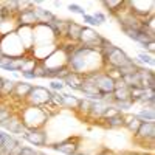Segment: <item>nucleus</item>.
Returning <instances> with one entry per match:
<instances>
[{
	"label": "nucleus",
	"mask_w": 155,
	"mask_h": 155,
	"mask_svg": "<svg viewBox=\"0 0 155 155\" xmlns=\"http://www.w3.org/2000/svg\"><path fill=\"white\" fill-rule=\"evenodd\" d=\"M48 88H50L53 93H61V92H64L65 85H64V82H62V81H59V79H50Z\"/></svg>",
	"instance_id": "30"
},
{
	"label": "nucleus",
	"mask_w": 155,
	"mask_h": 155,
	"mask_svg": "<svg viewBox=\"0 0 155 155\" xmlns=\"http://www.w3.org/2000/svg\"><path fill=\"white\" fill-rule=\"evenodd\" d=\"M33 88V84H30L28 81H16V85H14V90H12V98H16L22 102H25L27 96L30 95Z\"/></svg>",
	"instance_id": "13"
},
{
	"label": "nucleus",
	"mask_w": 155,
	"mask_h": 155,
	"mask_svg": "<svg viewBox=\"0 0 155 155\" xmlns=\"http://www.w3.org/2000/svg\"><path fill=\"white\" fill-rule=\"evenodd\" d=\"M0 129L9 132L11 135H23L25 132H27V129H25L19 113H12L8 120H5L3 123H0Z\"/></svg>",
	"instance_id": "10"
},
{
	"label": "nucleus",
	"mask_w": 155,
	"mask_h": 155,
	"mask_svg": "<svg viewBox=\"0 0 155 155\" xmlns=\"http://www.w3.org/2000/svg\"><path fill=\"white\" fill-rule=\"evenodd\" d=\"M51 95H53V92H51L50 88L41 87V85H33L30 95L25 99V104L45 109L48 104H51Z\"/></svg>",
	"instance_id": "5"
},
{
	"label": "nucleus",
	"mask_w": 155,
	"mask_h": 155,
	"mask_svg": "<svg viewBox=\"0 0 155 155\" xmlns=\"http://www.w3.org/2000/svg\"><path fill=\"white\" fill-rule=\"evenodd\" d=\"M17 155H37V150H34V149H31V147H20V152L17 153Z\"/></svg>",
	"instance_id": "37"
},
{
	"label": "nucleus",
	"mask_w": 155,
	"mask_h": 155,
	"mask_svg": "<svg viewBox=\"0 0 155 155\" xmlns=\"http://www.w3.org/2000/svg\"><path fill=\"white\" fill-rule=\"evenodd\" d=\"M137 58H138V61L143 64V67H153L155 65V61H153V56L152 54H149V53H144V51H141V53H138L137 54Z\"/></svg>",
	"instance_id": "28"
},
{
	"label": "nucleus",
	"mask_w": 155,
	"mask_h": 155,
	"mask_svg": "<svg viewBox=\"0 0 155 155\" xmlns=\"http://www.w3.org/2000/svg\"><path fill=\"white\" fill-rule=\"evenodd\" d=\"M130 62V58H129V54L126 53V51L120 47H113V50L110 51V54L106 58L104 64L107 67H112V68H121L124 65H127V64Z\"/></svg>",
	"instance_id": "8"
},
{
	"label": "nucleus",
	"mask_w": 155,
	"mask_h": 155,
	"mask_svg": "<svg viewBox=\"0 0 155 155\" xmlns=\"http://www.w3.org/2000/svg\"><path fill=\"white\" fill-rule=\"evenodd\" d=\"M67 9H68L70 12H73V14H79V16H84V14H87V12H85V9H84L81 5H78V3H70V5L67 6Z\"/></svg>",
	"instance_id": "33"
},
{
	"label": "nucleus",
	"mask_w": 155,
	"mask_h": 155,
	"mask_svg": "<svg viewBox=\"0 0 155 155\" xmlns=\"http://www.w3.org/2000/svg\"><path fill=\"white\" fill-rule=\"evenodd\" d=\"M101 3H102V6L106 8V11H109L112 16H115L116 12L124 6L123 0H104V2H101Z\"/></svg>",
	"instance_id": "22"
},
{
	"label": "nucleus",
	"mask_w": 155,
	"mask_h": 155,
	"mask_svg": "<svg viewBox=\"0 0 155 155\" xmlns=\"http://www.w3.org/2000/svg\"><path fill=\"white\" fill-rule=\"evenodd\" d=\"M19 116H20L25 129L31 130V129H44V126L50 120L51 113L42 107H33V106L25 104L23 109L19 112Z\"/></svg>",
	"instance_id": "2"
},
{
	"label": "nucleus",
	"mask_w": 155,
	"mask_h": 155,
	"mask_svg": "<svg viewBox=\"0 0 155 155\" xmlns=\"http://www.w3.org/2000/svg\"><path fill=\"white\" fill-rule=\"evenodd\" d=\"M11 115H12L11 107L9 106H3L2 104V99H0V123H3L5 120H8Z\"/></svg>",
	"instance_id": "31"
},
{
	"label": "nucleus",
	"mask_w": 155,
	"mask_h": 155,
	"mask_svg": "<svg viewBox=\"0 0 155 155\" xmlns=\"http://www.w3.org/2000/svg\"><path fill=\"white\" fill-rule=\"evenodd\" d=\"M99 155H116V152L115 150H112V149H107V147H104L101 150V153Z\"/></svg>",
	"instance_id": "38"
},
{
	"label": "nucleus",
	"mask_w": 155,
	"mask_h": 155,
	"mask_svg": "<svg viewBox=\"0 0 155 155\" xmlns=\"http://www.w3.org/2000/svg\"><path fill=\"white\" fill-rule=\"evenodd\" d=\"M0 70H2V67H0Z\"/></svg>",
	"instance_id": "43"
},
{
	"label": "nucleus",
	"mask_w": 155,
	"mask_h": 155,
	"mask_svg": "<svg viewBox=\"0 0 155 155\" xmlns=\"http://www.w3.org/2000/svg\"><path fill=\"white\" fill-rule=\"evenodd\" d=\"M92 16L95 17V20H96V22H98L99 25H102V23H104V22L107 20V16H106V14H104V12H102V11H95Z\"/></svg>",
	"instance_id": "35"
},
{
	"label": "nucleus",
	"mask_w": 155,
	"mask_h": 155,
	"mask_svg": "<svg viewBox=\"0 0 155 155\" xmlns=\"http://www.w3.org/2000/svg\"><path fill=\"white\" fill-rule=\"evenodd\" d=\"M34 12H36V16H37L39 23H50L51 20H54L58 17L54 12H51L50 9L42 8V6H36L34 8Z\"/></svg>",
	"instance_id": "19"
},
{
	"label": "nucleus",
	"mask_w": 155,
	"mask_h": 155,
	"mask_svg": "<svg viewBox=\"0 0 155 155\" xmlns=\"http://www.w3.org/2000/svg\"><path fill=\"white\" fill-rule=\"evenodd\" d=\"M82 20L85 23V27H90V28H93V27H99V23L95 20V17L92 14H84L82 16Z\"/></svg>",
	"instance_id": "34"
},
{
	"label": "nucleus",
	"mask_w": 155,
	"mask_h": 155,
	"mask_svg": "<svg viewBox=\"0 0 155 155\" xmlns=\"http://www.w3.org/2000/svg\"><path fill=\"white\" fill-rule=\"evenodd\" d=\"M22 138L36 147H45L48 144V135L44 129H31V130H27L22 135Z\"/></svg>",
	"instance_id": "11"
},
{
	"label": "nucleus",
	"mask_w": 155,
	"mask_h": 155,
	"mask_svg": "<svg viewBox=\"0 0 155 155\" xmlns=\"http://www.w3.org/2000/svg\"><path fill=\"white\" fill-rule=\"evenodd\" d=\"M2 84H3V78L0 76V90H2Z\"/></svg>",
	"instance_id": "40"
},
{
	"label": "nucleus",
	"mask_w": 155,
	"mask_h": 155,
	"mask_svg": "<svg viewBox=\"0 0 155 155\" xmlns=\"http://www.w3.org/2000/svg\"><path fill=\"white\" fill-rule=\"evenodd\" d=\"M107 107H109V106L106 104V102H102V101H93L92 109H90V113H88V116H87V120L101 121L102 115H104V112H106Z\"/></svg>",
	"instance_id": "17"
},
{
	"label": "nucleus",
	"mask_w": 155,
	"mask_h": 155,
	"mask_svg": "<svg viewBox=\"0 0 155 155\" xmlns=\"http://www.w3.org/2000/svg\"><path fill=\"white\" fill-rule=\"evenodd\" d=\"M134 155H147V153H137V152H135Z\"/></svg>",
	"instance_id": "41"
},
{
	"label": "nucleus",
	"mask_w": 155,
	"mask_h": 155,
	"mask_svg": "<svg viewBox=\"0 0 155 155\" xmlns=\"http://www.w3.org/2000/svg\"><path fill=\"white\" fill-rule=\"evenodd\" d=\"M82 82H84V76L79 73H73V71H70V74L64 79V85L70 88L71 92H79Z\"/></svg>",
	"instance_id": "15"
},
{
	"label": "nucleus",
	"mask_w": 155,
	"mask_h": 155,
	"mask_svg": "<svg viewBox=\"0 0 155 155\" xmlns=\"http://www.w3.org/2000/svg\"><path fill=\"white\" fill-rule=\"evenodd\" d=\"M22 78H23V81H33V79H37L34 71H20Z\"/></svg>",
	"instance_id": "36"
},
{
	"label": "nucleus",
	"mask_w": 155,
	"mask_h": 155,
	"mask_svg": "<svg viewBox=\"0 0 155 155\" xmlns=\"http://www.w3.org/2000/svg\"><path fill=\"white\" fill-rule=\"evenodd\" d=\"M23 48L27 50V53L34 47V27H17L16 30Z\"/></svg>",
	"instance_id": "12"
},
{
	"label": "nucleus",
	"mask_w": 155,
	"mask_h": 155,
	"mask_svg": "<svg viewBox=\"0 0 155 155\" xmlns=\"http://www.w3.org/2000/svg\"><path fill=\"white\" fill-rule=\"evenodd\" d=\"M67 62H68V54L61 47H58L45 61H42L47 71H58L64 67H67Z\"/></svg>",
	"instance_id": "6"
},
{
	"label": "nucleus",
	"mask_w": 155,
	"mask_h": 155,
	"mask_svg": "<svg viewBox=\"0 0 155 155\" xmlns=\"http://www.w3.org/2000/svg\"><path fill=\"white\" fill-rule=\"evenodd\" d=\"M67 65L73 73H79L82 76H87V74L104 70L106 64L102 61L98 50H92V48H85V47L78 45L76 50L68 56Z\"/></svg>",
	"instance_id": "1"
},
{
	"label": "nucleus",
	"mask_w": 155,
	"mask_h": 155,
	"mask_svg": "<svg viewBox=\"0 0 155 155\" xmlns=\"http://www.w3.org/2000/svg\"><path fill=\"white\" fill-rule=\"evenodd\" d=\"M62 98H64V107L76 112L78 106H79V99L81 98H78L73 93H67V92H62Z\"/></svg>",
	"instance_id": "20"
},
{
	"label": "nucleus",
	"mask_w": 155,
	"mask_h": 155,
	"mask_svg": "<svg viewBox=\"0 0 155 155\" xmlns=\"http://www.w3.org/2000/svg\"><path fill=\"white\" fill-rule=\"evenodd\" d=\"M113 102L115 101H127L130 99V92H129V87H121V88H115L113 90Z\"/></svg>",
	"instance_id": "27"
},
{
	"label": "nucleus",
	"mask_w": 155,
	"mask_h": 155,
	"mask_svg": "<svg viewBox=\"0 0 155 155\" xmlns=\"http://www.w3.org/2000/svg\"><path fill=\"white\" fill-rule=\"evenodd\" d=\"M135 141L143 147H149L150 150L153 149V138H155V123H141L138 130L135 132Z\"/></svg>",
	"instance_id": "7"
},
{
	"label": "nucleus",
	"mask_w": 155,
	"mask_h": 155,
	"mask_svg": "<svg viewBox=\"0 0 155 155\" xmlns=\"http://www.w3.org/2000/svg\"><path fill=\"white\" fill-rule=\"evenodd\" d=\"M17 23L19 27H36L39 23L37 20V16L34 9H30L27 12H22V14H17Z\"/></svg>",
	"instance_id": "16"
},
{
	"label": "nucleus",
	"mask_w": 155,
	"mask_h": 155,
	"mask_svg": "<svg viewBox=\"0 0 155 155\" xmlns=\"http://www.w3.org/2000/svg\"><path fill=\"white\" fill-rule=\"evenodd\" d=\"M107 41H109V39L104 37L102 34H99L95 28H90V27L82 25V30H81V36H79V42H78V45L99 51L102 47H104V44Z\"/></svg>",
	"instance_id": "4"
},
{
	"label": "nucleus",
	"mask_w": 155,
	"mask_h": 155,
	"mask_svg": "<svg viewBox=\"0 0 155 155\" xmlns=\"http://www.w3.org/2000/svg\"><path fill=\"white\" fill-rule=\"evenodd\" d=\"M81 30H82V25H81V23H78V22H74V20H68L65 39H67L70 44H78V42H79Z\"/></svg>",
	"instance_id": "14"
},
{
	"label": "nucleus",
	"mask_w": 155,
	"mask_h": 155,
	"mask_svg": "<svg viewBox=\"0 0 155 155\" xmlns=\"http://www.w3.org/2000/svg\"><path fill=\"white\" fill-rule=\"evenodd\" d=\"M30 9H34L33 6V0H17V14L27 12Z\"/></svg>",
	"instance_id": "29"
},
{
	"label": "nucleus",
	"mask_w": 155,
	"mask_h": 155,
	"mask_svg": "<svg viewBox=\"0 0 155 155\" xmlns=\"http://www.w3.org/2000/svg\"><path fill=\"white\" fill-rule=\"evenodd\" d=\"M92 104H93V101H90V99H87V98H81V99H79V106H78L76 112L79 113L84 120H87V116H88V113H90V109H92Z\"/></svg>",
	"instance_id": "24"
},
{
	"label": "nucleus",
	"mask_w": 155,
	"mask_h": 155,
	"mask_svg": "<svg viewBox=\"0 0 155 155\" xmlns=\"http://www.w3.org/2000/svg\"><path fill=\"white\" fill-rule=\"evenodd\" d=\"M79 138L81 137H68V138L62 140V141L50 144V147L53 150H56V152H59V153H64V155H76Z\"/></svg>",
	"instance_id": "9"
},
{
	"label": "nucleus",
	"mask_w": 155,
	"mask_h": 155,
	"mask_svg": "<svg viewBox=\"0 0 155 155\" xmlns=\"http://www.w3.org/2000/svg\"><path fill=\"white\" fill-rule=\"evenodd\" d=\"M104 123V126L107 129H112V130H116V129H121L124 127V123H123V113H118L112 116V118H107V120H101Z\"/></svg>",
	"instance_id": "21"
},
{
	"label": "nucleus",
	"mask_w": 155,
	"mask_h": 155,
	"mask_svg": "<svg viewBox=\"0 0 155 155\" xmlns=\"http://www.w3.org/2000/svg\"><path fill=\"white\" fill-rule=\"evenodd\" d=\"M123 123H124V127L134 135H135V132L138 130V127L141 124V121L137 118V115L135 113H129V112L123 113Z\"/></svg>",
	"instance_id": "18"
},
{
	"label": "nucleus",
	"mask_w": 155,
	"mask_h": 155,
	"mask_svg": "<svg viewBox=\"0 0 155 155\" xmlns=\"http://www.w3.org/2000/svg\"><path fill=\"white\" fill-rule=\"evenodd\" d=\"M135 152H130V150H124V152H121V153H116V155H134Z\"/></svg>",
	"instance_id": "39"
},
{
	"label": "nucleus",
	"mask_w": 155,
	"mask_h": 155,
	"mask_svg": "<svg viewBox=\"0 0 155 155\" xmlns=\"http://www.w3.org/2000/svg\"><path fill=\"white\" fill-rule=\"evenodd\" d=\"M0 51L6 58H20L27 54V50L23 48L17 33H11L6 36H0Z\"/></svg>",
	"instance_id": "3"
},
{
	"label": "nucleus",
	"mask_w": 155,
	"mask_h": 155,
	"mask_svg": "<svg viewBox=\"0 0 155 155\" xmlns=\"http://www.w3.org/2000/svg\"><path fill=\"white\" fill-rule=\"evenodd\" d=\"M137 115V118L141 121V123H155V112L153 109H147V107H143Z\"/></svg>",
	"instance_id": "23"
},
{
	"label": "nucleus",
	"mask_w": 155,
	"mask_h": 155,
	"mask_svg": "<svg viewBox=\"0 0 155 155\" xmlns=\"http://www.w3.org/2000/svg\"><path fill=\"white\" fill-rule=\"evenodd\" d=\"M37 155H47V153H42V152H37Z\"/></svg>",
	"instance_id": "42"
},
{
	"label": "nucleus",
	"mask_w": 155,
	"mask_h": 155,
	"mask_svg": "<svg viewBox=\"0 0 155 155\" xmlns=\"http://www.w3.org/2000/svg\"><path fill=\"white\" fill-rule=\"evenodd\" d=\"M121 79L126 82V85L130 88V87H143L141 85V79H140V73L135 71V73H130V74H126L123 76Z\"/></svg>",
	"instance_id": "25"
},
{
	"label": "nucleus",
	"mask_w": 155,
	"mask_h": 155,
	"mask_svg": "<svg viewBox=\"0 0 155 155\" xmlns=\"http://www.w3.org/2000/svg\"><path fill=\"white\" fill-rule=\"evenodd\" d=\"M34 74L37 79H47V68L44 67L42 62H37V65L34 68Z\"/></svg>",
	"instance_id": "32"
},
{
	"label": "nucleus",
	"mask_w": 155,
	"mask_h": 155,
	"mask_svg": "<svg viewBox=\"0 0 155 155\" xmlns=\"http://www.w3.org/2000/svg\"><path fill=\"white\" fill-rule=\"evenodd\" d=\"M16 81L14 79H8V78H3V84H2V90H0V96L8 98L12 95V90H14Z\"/></svg>",
	"instance_id": "26"
}]
</instances>
